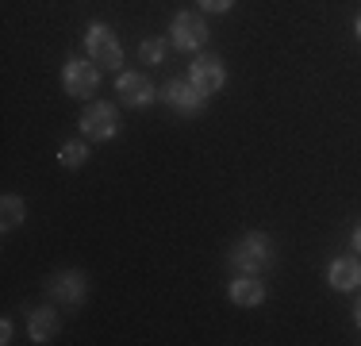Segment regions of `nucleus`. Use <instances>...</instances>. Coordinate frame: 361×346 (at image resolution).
I'll use <instances>...</instances> for the list:
<instances>
[{"label": "nucleus", "instance_id": "14", "mask_svg": "<svg viewBox=\"0 0 361 346\" xmlns=\"http://www.w3.org/2000/svg\"><path fill=\"white\" fill-rule=\"evenodd\" d=\"M0 208H4V231H12L16 223L23 220V201H20V196H4V204H0Z\"/></svg>", "mask_w": 361, "mask_h": 346}, {"label": "nucleus", "instance_id": "15", "mask_svg": "<svg viewBox=\"0 0 361 346\" xmlns=\"http://www.w3.org/2000/svg\"><path fill=\"white\" fill-rule=\"evenodd\" d=\"M161 54H166V47H161L158 39H146L142 47H139V58H142V62H161Z\"/></svg>", "mask_w": 361, "mask_h": 346}, {"label": "nucleus", "instance_id": "6", "mask_svg": "<svg viewBox=\"0 0 361 346\" xmlns=\"http://www.w3.org/2000/svg\"><path fill=\"white\" fill-rule=\"evenodd\" d=\"M188 81H192V89L200 93V97L219 93V85H223V66H219V58H196Z\"/></svg>", "mask_w": 361, "mask_h": 346}, {"label": "nucleus", "instance_id": "16", "mask_svg": "<svg viewBox=\"0 0 361 346\" xmlns=\"http://www.w3.org/2000/svg\"><path fill=\"white\" fill-rule=\"evenodd\" d=\"M200 8H208V12H227L231 0H200Z\"/></svg>", "mask_w": 361, "mask_h": 346}, {"label": "nucleus", "instance_id": "8", "mask_svg": "<svg viewBox=\"0 0 361 346\" xmlns=\"http://www.w3.org/2000/svg\"><path fill=\"white\" fill-rule=\"evenodd\" d=\"M116 93H119V100L131 104V108L154 100V85L146 81V73H123V77H119V85H116Z\"/></svg>", "mask_w": 361, "mask_h": 346}, {"label": "nucleus", "instance_id": "1", "mask_svg": "<svg viewBox=\"0 0 361 346\" xmlns=\"http://www.w3.org/2000/svg\"><path fill=\"white\" fill-rule=\"evenodd\" d=\"M231 262H235V270L238 273H262L265 266L273 262V242L262 235V231H250L246 239H238V246H235V254H231Z\"/></svg>", "mask_w": 361, "mask_h": 346}, {"label": "nucleus", "instance_id": "17", "mask_svg": "<svg viewBox=\"0 0 361 346\" xmlns=\"http://www.w3.org/2000/svg\"><path fill=\"white\" fill-rule=\"evenodd\" d=\"M0 342H12V323H8V319L0 323Z\"/></svg>", "mask_w": 361, "mask_h": 346}, {"label": "nucleus", "instance_id": "10", "mask_svg": "<svg viewBox=\"0 0 361 346\" xmlns=\"http://www.w3.org/2000/svg\"><path fill=\"white\" fill-rule=\"evenodd\" d=\"M85 289H89L85 273H58L54 281H50V292H54L58 304H77V300L85 297Z\"/></svg>", "mask_w": 361, "mask_h": 346}, {"label": "nucleus", "instance_id": "19", "mask_svg": "<svg viewBox=\"0 0 361 346\" xmlns=\"http://www.w3.org/2000/svg\"><path fill=\"white\" fill-rule=\"evenodd\" d=\"M354 246H357V250H361V227H357V231H354Z\"/></svg>", "mask_w": 361, "mask_h": 346}, {"label": "nucleus", "instance_id": "2", "mask_svg": "<svg viewBox=\"0 0 361 346\" xmlns=\"http://www.w3.org/2000/svg\"><path fill=\"white\" fill-rule=\"evenodd\" d=\"M89 58L97 66H104V69H116L119 62H123V50H119L116 35H111L108 28H100V23L89 28Z\"/></svg>", "mask_w": 361, "mask_h": 346}, {"label": "nucleus", "instance_id": "18", "mask_svg": "<svg viewBox=\"0 0 361 346\" xmlns=\"http://www.w3.org/2000/svg\"><path fill=\"white\" fill-rule=\"evenodd\" d=\"M354 316H357V327H361V300H357V304H354Z\"/></svg>", "mask_w": 361, "mask_h": 346}, {"label": "nucleus", "instance_id": "9", "mask_svg": "<svg viewBox=\"0 0 361 346\" xmlns=\"http://www.w3.org/2000/svg\"><path fill=\"white\" fill-rule=\"evenodd\" d=\"M231 300H235L238 308H257L265 300V285L257 281L254 273H243L231 281Z\"/></svg>", "mask_w": 361, "mask_h": 346}, {"label": "nucleus", "instance_id": "20", "mask_svg": "<svg viewBox=\"0 0 361 346\" xmlns=\"http://www.w3.org/2000/svg\"><path fill=\"white\" fill-rule=\"evenodd\" d=\"M357 39H361V16H357Z\"/></svg>", "mask_w": 361, "mask_h": 346}, {"label": "nucleus", "instance_id": "3", "mask_svg": "<svg viewBox=\"0 0 361 346\" xmlns=\"http://www.w3.org/2000/svg\"><path fill=\"white\" fill-rule=\"evenodd\" d=\"M169 31H173L177 50H196V47H204V42H208V23H204L196 12H180Z\"/></svg>", "mask_w": 361, "mask_h": 346}, {"label": "nucleus", "instance_id": "4", "mask_svg": "<svg viewBox=\"0 0 361 346\" xmlns=\"http://www.w3.org/2000/svg\"><path fill=\"white\" fill-rule=\"evenodd\" d=\"M81 127H85L89 138H111L119 131V116H116L111 104H89L85 116H81Z\"/></svg>", "mask_w": 361, "mask_h": 346}, {"label": "nucleus", "instance_id": "12", "mask_svg": "<svg viewBox=\"0 0 361 346\" xmlns=\"http://www.w3.org/2000/svg\"><path fill=\"white\" fill-rule=\"evenodd\" d=\"M54 331H58V316H54V308H39V311H31V339H35V342H50V339H54Z\"/></svg>", "mask_w": 361, "mask_h": 346}, {"label": "nucleus", "instance_id": "5", "mask_svg": "<svg viewBox=\"0 0 361 346\" xmlns=\"http://www.w3.org/2000/svg\"><path fill=\"white\" fill-rule=\"evenodd\" d=\"M62 81H66V93H70V97H92V93H97L100 73H97V66H92V62H70Z\"/></svg>", "mask_w": 361, "mask_h": 346}, {"label": "nucleus", "instance_id": "11", "mask_svg": "<svg viewBox=\"0 0 361 346\" xmlns=\"http://www.w3.org/2000/svg\"><path fill=\"white\" fill-rule=\"evenodd\" d=\"M326 277H331L334 289H357L361 285V262L357 258H334Z\"/></svg>", "mask_w": 361, "mask_h": 346}, {"label": "nucleus", "instance_id": "13", "mask_svg": "<svg viewBox=\"0 0 361 346\" xmlns=\"http://www.w3.org/2000/svg\"><path fill=\"white\" fill-rule=\"evenodd\" d=\"M58 158H62V166L77 169V166H85V158H89V146H85V143H66Z\"/></svg>", "mask_w": 361, "mask_h": 346}, {"label": "nucleus", "instance_id": "7", "mask_svg": "<svg viewBox=\"0 0 361 346\" xmlns=\"http://www.w3.org/2000/svg\"><path fill=\"white\" fill-rule=\"evenodd\" d=\"M161 100H166L169 108L185 112V116H196V112H200V104H204V97L192 89V81H169L166 89H161Z\"/></svg>", "mask_w": 361, "mask_h": 346}]
</instances>
